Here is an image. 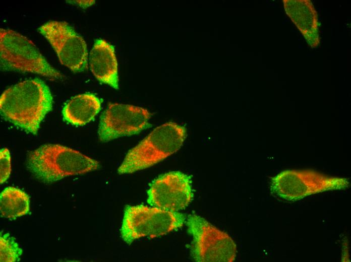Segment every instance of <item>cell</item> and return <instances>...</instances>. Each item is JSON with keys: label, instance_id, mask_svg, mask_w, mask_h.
I'll return each instance as SVG.
<instances>
[{"label": "cell", "instance_id": "8fae6325", "mask_svg": "<svg viewBox=\"0 0 351 262\" xmlns=\"http://www.w3.org/2000/svg\"><path fill=\"white\" fill-rule=\"evenodd\" d=\"M89 64L97 80L119 89L118 62L112 45L102 39L95 40L90 53Z\"/></svg>", "mask_w": 351, "mask_h": 262}, {"label": "cell", "instance_id": "3957f363", "mask_svg": "<svg viewBox=\"0 0 351 262\" xmlns=\"http://www.w3.org/2000/svg\"><path fill=\"white\" fill-rule=\"evenodd\" d=\"M186 136V128L176 122H168L156 127L128 151L118 168V173H132L157 164L179 150Z\"/></svg>", "mask_w": 351, "mask_h": 262}, {"label": "cell", "instance_id": "ba28073f", "mask_svg": "<svg viewBox=\"0 0 351 262\" xmlns=\"http://www.w3.org/2000/svg\"><path fill=\"white\" fill-rule=\"evenodd\" d=\"M38 30L55 50L63 65L76 73L87 68L85 41L68 23L50 21L41 25Z\"/></svg>", "mask_w": 351, "mask_h": 262}, {"label": "cell", "instance_id": "6da1fadb", "mask_svg": "<svg viewBox=\"0 0 351 262\" xmlns=\"http://www.w3.org/2000/svg\"><path fill=\"white\" fill-rule=\"evenodd\" d=\"M48 87L38 79L27 80L6 89L0 98L2 116L14 125L35 135L45 116L51 110Z\"/></svg>", "mask_w": 351, "mask_h": 262}, {"label": "cell", "instance_id": "5b68a950", "mask_svg": "<svg viewBox=\"0 0 351 262\" xmlns=\"http://www.w3.org/2000/svg\"><path fill=\"white\" fill-rule=\"evenodd\" d=\"M186 216L178 212L147 206H127L121 235L128 244L143 237L154 238L181 227Z\"/></svg>", "mask_w": 351, "mask_h": 262}, {"label": "cell", "instance_id": "9a60e30c", "mask_svg": "<svg viewBox=\"0 0 351 262\" xmlns=\"http://www.w3.org/2000/svg\"><path fill=\"white\" fill-rule=\"evenodd\" d=\"M23 250L9 233L0 236V261L15 262L20 260Z\"/></svg>", "mask_w": 351, "mask_h": 262}, {"label": "cell", "instance_id": "8992f818", "mask_svg": "<svg viewBox=\"0 0 351 262\" xmlns=\"http://www.w3.org/2000/svg\"><path fill=\"white\" fill-rule=\"evenodd\" d=\"M349 186L345 178L330 176L312 170H286L271 179V191L288 201H297L312 194L345 189Z\"/></svg>", "mask_w": 351, "mask_h": 262}, {"label": "cell", "instance_id": "30bf717a", "mask_svg": "<svg viewBox=\"0 0 351 262\" xmlns=\"http://www.w3.org/2000/svg\"><path fill=\"white\" fill-rule=\"evenodd\" d=\"M147 194V202L152 207L178 212L192 200L191 177L179 171L165 173L153 181Z\"/></svg>", "mask_w": 351, "mask_h": 262}, {"label": "cell", "instance_id": "277c9868", "mask_svg": "<svg viewBox=\"0 0 351 262\" xmlns=\"http://www.w3.org/2000/svg\"><path fill=\"white\" fill-rule=\"evenodd\" d=\"M1 69L37 74L51 80L62 75L46 61L32 41L10 29H0Z\"/></svg>", "mask_w": 351, "mask_h": 262}, {"label": "cell", "instance_id": "9c48e42d", "mask_svg": "<svg viewBox=\"0 0 351 262\" xmlns=\"http://www.w3.org/2000/svg\"><path fill=\"white\" fill-rule=\"evenodd\" d=\"M151 114L144 108L130 104L110 103L102 113L98 134L102 142L140 133L151 125Z\"/></svg>", "mask_w": 351, "mask_h": 262}, {"label": "cell", "instance_id": "2e32d148", "mask_svg": "<svg viewBox=\"0 0 351 262\" xmlns=\"http://www.w3.org/2000/svg\"><path fill=\"white\" fill-rule=\"evenodd\" d=\"M11 172V156L7 148L0 151V182L3 184L9 178Z\"/></svg>", "mask_w": 351, "mask_h": 262}, {"label": "cell", "instance_id": "e0dca14e", "mask_svg": "<svg viewBox=\"0 0 351 262\" xmlns=\"http://www.w3.org/2000/svg\"><path fill=\"white\" fill-rule=\"evenodd\" d=\"M75 2V3L81 6L84 7V6H89V5H91L92 3L94 2V1H73Z\"/></svg>", "mask_w": 351, "mask_h": 262}, {"label": "cell", "instance_id": "5bb4252c", "mask_svg": "<svg viewBox=\"0 0 351 262\" xmlns=\"http://www.w3.org/2000/svg\"><path fill=\"white\" fill-rule=\"evenodd\" d=\"M30 210V197L24 191L13 186L5 188L0 194L2 217L14 220L27 215Z\"/></svg>", "mask_w": 351, "mask_h": 262}, {"label": "cell", "instance_id": "4fadbf2b", "mask_svg": "<svg viewBox=\"0 0 351 262\" xmlns=\"http://www.w3.org/2000/svg\"><path fill=\"white\" fill-rule=\"evenodd\" d=\"M101 108V101L95 95L85 93L73 97L63 108L64 119L75 125H84L91 121Z\"/></svg>", "mask_w": 351, "mask_h": 262}, {"label": "cell", "instance_id": "7c38bea8", "mask_svg": "<svg viewBox=\"0 0 351 262\" xmlns=\"http://www.w3.org/2000/svg\"><path fill=\"white\" fill-rule=\"evenodd\" d=\"M287 16L297 27L311 47L320 43L317 13L309 0H283Z\"/></svg>", "mask_w": 351, "mask_h": 262}, {"label": "cell", "instance_id": "7a4b0ae2", "mask_svg": "<svg viewBox=\"0 0 351 262\" xmlns=\"http://www.w3.org/2000/svg\"><path fill=\"white\" fill-rule=\"evenodd\" d=\"M27 167L36 178L51 183L66 177L97 170L99 163L70 148L48 144L28 153Z\"/></svg>", "mask_w": 351, "mask_h": 262}, {"label": "cell", "instance_id": "52a82bcc", "mask_svg": "<svg viewBox=\"0 0 351 262\" xmlns=\"http://www.w3.org/2000/svg\"><path fill=\"white\" fill-rule=\"evenodd\" d=\"M188 231L193 237L191 255L198 262H232L236 245L226 233L196 214L187 220Z\"/></svg>", "mask_w": 351, "mask_h": 262}]
</instances>
